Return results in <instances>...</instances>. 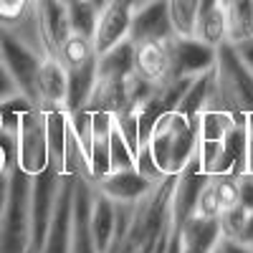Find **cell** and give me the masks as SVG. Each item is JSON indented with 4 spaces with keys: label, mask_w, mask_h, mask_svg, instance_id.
<instances>
[{
    "label": "cell",
    "mask_w": 253,
    "mask_h": 253,
    "mask_svg": "<svg viewBox=\"0 0 253 253\" xmlns=\"http://www.w3.org/2000/svg\"><path fill=\"white\" fill-rule=\"evenodd\" d=\"M167 10H170V20L177 36H193L198 0H167Z\"/></svg>",
    "instance_id": "obj_25"
},
{
    "label": "cell",
    "mask_w": 253,
    "mask_h": 253,
    "mask_svg": "<svg viewBox=\"0 0 253 253\" xmlns=\"http://www.w3.org/2000/svg\"><path fill=\"white\" fill-rule=\"evenodd\" d=\"M36 104L41 109H53V107H63V104H66V69H63V63L53 56H46L38 66Z\"/></svg>",
    "instance_id": "obj_15"
},
{
    "label": "cell",
    "mask_w": 253,
    "mask_h": 253,
    "mask_svg": "<svg viewBox=\"0 0 253 253\" xmlns=\"http://www.w3.org/2000/svg\"><path fill=\"white\" fill-rule=\"evenodd\" d=\"M195 215H203V218H218L220 215V203H218V195H215V187H213V180H205L200 195H198V205H195Z\"/></svg>",
    "instance_id": "obj_28"
},
{
    "label": "cell",
    "mask_w": 253,
    "mask_h": 253,
    "mask_svg": "<svg viewBox=\"0 0 253 253\" xmlns=\"http://www.w3.org/2000/svg\"><path fill=\"white\" fill-rule=\"evenodd\" d=\"M91 3H94V5H104V3H107V0H91Z\"/></svg>",
    "instance_id": "obj_37"
},
{
    "label": "cell",
    "mask_w": 253,
    "mask_h": 253,
    "mask_svg": "<svg viewBox=\"0 0 253 253\" xmlns=\"http://www.w3.org/2000/svg\"><path fill=\"white\" fill-rule=\"evenodd\" d=\"M129 3H132V5L137 8V5H142V3H144V0H129Z\"/></svg>",
    "instance_id": "obj_36"
},
{
    "label": "cell",
    "mask_w": 253,
    "mask_h": 253,
    "mask_svg": "<svg viewBox=\"0 0 253 253\" xmlns=\"http://www.w3.org/2000/svg\"><path fill=\"white\" fill-rule=\"evenodd\" d=\"M246 172L253 175V122L246 124Z\"/></svg>",
    "instance_id": "obj_33"
},
{
    "label": "cell",
    "mask_w": 253,
    "mask_h": 253,
    "mask_svg": "<svg viewBox=\"0 0 253 253\" xmlns=\"http://www.w3.org/2000/svg\"><path fill=\"white\" fill-rule=\"evenodd\" d=\"M225 36L238 43L253 36V0H225Z\"/></svg>",
    "instance_id": "obj_21"
},
{
    "label": "cell",
    "mask_w": 253,
    "mask_h": 253,
    "mask_svg": "<svg viewBox=\"0 0 253 253\" xmlns=\"http://www.w3.org/2000/svg\"><path fill=\"white\" fill-rule=\"evenodd\" d=\"M241 241H243L246 246H251V248H253V210H248V218H246V228H243Z\"/></svg>",
    "instance_id": "obj_35"
},
{
    "label": "cell",
    "mask_w": 253,
    "mask_h": 253,
    "mask_svg": "<svg viewBox=\"0 0 253 253\" xmlns=\"http://www.w3.org/2000/svg\"><path fill=\"white\" fill-rule=\"evenodd\" d=\"M215 101L238 124L253 122V74L243 66L233 43L215 48Z\"/></svg>",
    "instance_id": "obj_2"
},
{
    "label": "cell",
    "mask_w": 253,
    "mask_h": 253,
    "mask_svg": "<svg viewBox=\"0 0 253 253\" xmlns=\"http://www.w3.org/2000/svg\"><path fill=\"white\" fill-rule=\"evenodd\" d=\"M170 61L172 79L198 76L215 66V48L198 41L195 36H172L170 38Z\"/></svg>",
    "instance_id": "obj_9"
},
{
    "label": "cell",
    "mask_w": 253,
    "mask_h": 253,
    "mask_svg": "<svg viewBox=\"0 0 253 253\" xmlns=\"http://www.w3.org/2000/svg\"><path fill=\"white\" fill-rule=\"evenodd\" d=\"M74 175H63L58 200L53 208V215L48 223V230L43 236V243L36 253H71V213H74Z\"/></svg>",
    "instance_id": "obj_8"
},
{
    "label": "cell",
    "mask_w": 253,
    "mask_h": 253,
    "mask_svg": "<svg viewBox=\"0 0 253 253\" xmlns=\"http://www.w3.org/2000/svg\"><path fill=\"white\" fill-rule=\"evenodd\" d=\"M246 218H248V210H246L241 203L225 208L223 213L218 215V223H220V238H233V241H241L243 228H246Z\"/></svg>",
    "instance_id": "obj_27"
},
{
    "label": "cell",
    "mask_w": 253,
    "mask_h": 253,
    "mask_svg": "<svg viewBox=\"0 0 253 253\" xmlns=\"http://www.w3.org/2000/svg\"><path fill=\"white\" fill-rule=\"evenodd\" d=\"M46 56L33 51L28 43H23L15 33L0 28V61L5 63V69L18 84V91L28 96L36 104V74L38 66Z\"/></svg>",
    "instance_id": "obj_6"
},
{
    "label": "cell",
    "mask_w": 253,
    "mask_h": 253,
    "mask_svg": "<svg viewBox=\"0 0 253 253\" xmlns=\"http://www.w3.org/2000/svg\"><path fill=\"white\" fill-rule=\"evenodd\" d=\"M155 182L157 180L147 177L134 165V167H126V170H112L99 182H94V187L99 190V193H104L107 198H112L114 203H137L150 193Z\"/></svg>",
    "instance_id": "obj_13"
},
{
    "label": "cell",
    "mask_w": 253,
    "mask_h": 253,
    "mask_svg": "<svg viewBox=\"0 0 253 253\" xmlns=\"http://www.w3.org/2000/svg\"><path fill=\"white\" fill-rule=\"evenodd\" d=\"M134 71L150 84H162L172 79L170 41H147L134 43Z\"/></svg>",
    "instance_id": "obj_16"
},
{
    "label": "cell",
    "mask_w": 253,
    "mask_h": 253,
    "mask_svg": "<svg viewBox=\"0 0 253 253\" xmlns=\"http://www.w3.org/2000/svg\"><path fill=\"white\" fill-rule=\"evenodd\" d=\"M198 122L200 117L170 109L152 124L139 150L152 160L160 177L182 172L185 165L198 155Z\"/></svg>",
    "instance_id": "obj_1"
},
{
    "label": "cell",
    "mask_w": 253,
    "mask_h": 253,
    "mask_svg": "<svg viewBox=\"0 0 253 253\" xmlns=\"http://www.w3.org/2000/svg\"><path fill=\"white\" fill-rule=\"evenodd\" d=\"M63 3H71V0H63Z\"/></svg>",
    "instance_id": "obj_39"
},
{
    "label": "cell",
    "mask_w": 253,
    "mask_h": 253,
    "mask_svg": "<svg viewBox=\"0 0 253 253\" xmlns=\"http://www.w3.org/2000/svg\"><path fill=\"white\" fill-rule=\"evenodd\" d=\"M238 203L246 210H253V175L251 172H243L238 177Z\"/></svg>",
    "instance_id": "obj_29"
},
{
    "label": "cell",
    "mask_w": 253,
    "mask_h": 253,
    "mask_svg": "<svg viewBox=\"0 0 253 253\" xmlns=\"http://www.w3.org/2000/svg\"><path fill=\"white\" fill-rule=\"evenodd\" d=\"M175 230L180 236V253H213L220 241L218 218H203L193 213Z\"/></svg>",
    "instance_id": "obj_17"
},
{
    "label": "cell",
    "mask_w": 253,
    "mask_h": 253,
    "mask_svg": "<svg viewBox=\"0 0 253 253\" xmlns=\"http://www.w3.org/2000/svg\"><path fill=\"white\" fill-rule=\"evenodd\" d=\"M132 13H134V5L129 0H107L104 5H99L96 26H94V36H91L96 53L109 51L112 46L129 38Z\"/></svg>",
    "instance_id": "obj_7"
},
{
    "label": "cell",
    "mask_w": 253,
    "mask_h": 253,
    "mask_svg": "<svg viewBox=\"0 0 253 253\" xmlns=\"http://www.w3.org/2000/svg\"><path fill=\"white\" fill-rule=\"evenodd\" d=\"M15 167L26 175H38L48 167V139H46V109L38 104L20 114L15 129Z\"/></svg>",
    "instance_id": "obj_4"
},
{
    "label": "cell",
    "mask_w": 253,
    "mask_h": 253,
    "mask_svg": "<svg viewBox=\"0 0 253 253\" xmlns=\"http://www.w3.org/2000/svg\"><path fill=\"white\" fill-rule=\"evenodd\" d=\"M66 10H69V26H71V31L91 38L94 36V26H96L99 5H94L91 0H71V3H66Z\"/></svg>",
    "instance_id": "obj_24"
},
{
    "label": "cell",
    "mask_w": 253,
    "mask_h": 253,
    "mask_svg": "<svg viewBox=\"0 0 253 253\" xmlns=\"http://www.w3.org/2000/svg\"><path fill=\"white\" fill-rule=\"evenodd\" d=\"M96 79H99V56L89 58L84 66L66 71V112L74 114L79 112L84 104L89 101L94 86H96Z\"/></svg>",
    "instance_id": "obj_19"
},
{
    "label": "cell",
    "mask_w": 253,
    "mask_h": 253,
    "mask_svg": "<svg viewBox=\"0 0 253 253\" xmlns=\"http://www.w3.org/2000/svg\"><path fill=\"white\" fill-rule=\"evenodd\" d=\"M61 182H63V175L53 165H48L46 170H41L38 175L31 177V251L33 253L43 243V236L48 230L53 208L58 200Z\"/></svg>",
    "instance_id": "obj_5"
},
{
    "label": "cell",
    "mask_w": 253,
    "mask_h": 253,
    "mask_svg": "<svg viewBox=\"0 0 253 253\" xmlns=\"http://www.w3.org/2000/svg\"><path fill=\"white\" fill-rule=\"evenodd\" d=\"M213 253H220V248H218V246H215V248H213Z\"/></svg>",
    "instance_id": "obj_38"
},
{
    "label": "cell",
    "mask_w": 253,
    "mask_h": 253,
    "mask_svg": "<svg viewBox=\"0 0 253 253\" xmlns=\"http://www.w3.org/2000/svg\"><path fill=\"white\" fill-rule=\"evenodd\" d=\"M31 251V175L10 167V190L0 210V253Z\"/></svg>",
    "instance_id": "obj_3"
},
{
    "label": "cell",
    "mask_w": 253,
    "mask_h": 253,
    "mask_svg": "<svg viewBox=\"0 0 253 253\" xmlns=\"http://www.w3.org/2000/svg\"><path fill=\"white\" fill-rule=\"evenodd\" d=\"M218 248H220V253H253L251 246H246L243 241H233V238H220Z\"/></svg>",
    "instance_id": "obj_32"
},
{
    "label": "cell",
    "mask_w": 253,
    "mask_h": 253,
    "mask_svg": "<svg viewBox=\"0 0 253 253\" xmlns=\"http://www.w3.org/2000/svg\"><path fill=\"white\" fill-rule=\"evenodd\" d=\"M15 94H20V91H18V84H15V79L10 76V71L5 69V63L0 61V101H5V99H10V96H15Z\"/></svg>",
    "instance_id": "obj_30"
},
{
    "label": "cell",
    "mask_w": 253,
    "mask_h": 253,
    "mask_svg": "<svg viewBox=\"0 0 253 253\" xmlns=\"http://www.w3.org/2000/svg\"><path fill=\"white\" fill-rule=\"evenodd\" d=\"M13 165H15V155H13L10 150H5L3 144H0V172H8Z\"/></svg>",
    "instance_id": "obj_34"
},
{
    "label": "cell",
    "mask_w": 253,
    "mask_h": 253,
    "mask_svg": "<svg viewBox=\"0 0 253 253\" xmlns=\"http://www.w3.org/2000/svg\"><path fill=\"white\" fill-rule=\"evenodd\" d=\"M91 195L94 185L84 177H76L71 213V253H99L91 233Z\"/></svg>",
    "instance_id": "obj_12"
},
{
    "label": "cell",
    "mask_w": 253,
    "mask_h": 253,
    "mask_svg": "<svg viewBox=\"0 0 253 253\" xmlns=\"http://www.w3.org/2000/svg\"><path fill=\"white\" fill-rule=\"evenodd\" d=\"M175 36L167 0H144L132 13L129 41L132 43H147V41H170Z\"/></svg>",
    "instance_id": "obj_10"
},
{
    "label": "cell",
    "mask_w": 253,
    "mask_h": 253,
    "mask_svg": "<svg viewBox=\"0 0 253 253\" xmlns=\"http://www.w3.org/2000/svg\"><path fill=\"white\" fill-rule=\"evenodd\" d=\"M99 56V76H117L124 79L134 71V43L129 38L112 46L109 51L96 53Z\"/></svg>",
    "instance_id": "obj_22"
},
{
    "label": "cell",
    "mask_w": 253,
    "mask_h": 253,
    "mask_svg": "<svg viewBox=\"0 0 253 253\" xmlns=\"http://www.w3.org/2000/svg\"><path fill=\"white\" fill-rule=\"evenodd\" d=\"M96 51H94V43L89 36H81V33H69V38L61 43L58 48V61L63 63V69L71 71V69H79L84 66L89 58H94Z\"/></svg>",
    "instance_id": "obj_23"
},
{
    "label": "cell",
    "mask_w": 253,
    "mask_h": 253,
    "mask_svg": "<svg viewBox=\"0 0 253 253\" xmlns=\"http://www.w3.org/2000/svg\"><path fill=\"white\" fill-rule=\"evenodd\" d=\"M233 48H236L238 58L243 61V66L253 74V36L246 38V41H238V43H233Z\"/></svg>",
    "instance_id": "obj_31"
},
{
    "label": "cell",
    "mask_w": 253,
    "mask_h": 253,
    "mask_svg": "<svg viewBox=\"0 0 253 253\" xmlns=\"http://www.w3.org/2000/svg\"><path fill=\"white\" fill-rule=\"evenodd\" d=\"M109 162H112V170H126V167L137 165V152L126 144V139L117 129V124H112V134H109Z\"/></svg>",
    "instance_id": "obj_26"
},
{
    "label": "cell",
    "mask_w": 253,
    "mask_h": 253,
    "mask_svg": "<svg viewBox=\"0 0 253 253\" xmlns=\"http://www.w3.org/2000/svg\"><path fill=\"white\" fill-rule=\"evenodd\" d=\"M36 18H38V31H41V41H43L46 56L58 58L61 43L71 33L66 3H63V0H38Z\"/></svg>",
    "instance_id": "obj_14"
},
{
    "label": "cell",
    "mask_w": 253,
    "mask_h": 253,
    "mask_svg": "<svg viewBox=\"0 0 253 253\" xmlns=\"http://www.w3.org/2000/svg\"><path fill=\"white\" fill-rule=\"evenodd\" d=\"M36 5H38V0H0V28L15 33L33 51L46 56L41 31H38Z\"/></svg>",
    "instance_id": "obj_11"
},
{
    "label": "cell",
    "mask_w": 253,
    "mask_h": 253,
    "mask_svg": "<svg viewBox=\"0 0 253 253\" xmlns=\"http://www.w3.org/2000/svg\"><path fill=\"white\" fill-rule=\"evenodd\" d=\"M91 233L99 253H104L117 236V203L94 187L91 195Z\"/></svg>",
    "instance_id": "obj_20"
},
{
    "label": "cell",
    "mask_w": 253,
    "mask_h": 253,
    "mask_svg": "<svg viewBox=\"0 0 253 253\" xmlns=\"http://www.w3.org/2000/svg\"><path fill=\"white\" fill-rule=\"evenodd\" d=\"M193 36L203 43L218 48L225 43V5L223 0H200L198 3V15H195V31Z\"/></svg>",
    "instance_id": "obj_18"
},
{
    "label": "cell",
    "mask_w": 253,
    "mask_h": 253,
    "mask_svg": "<svg viewBox=\"0 0 253 253\" xmlns=\"http://www.w3.org/2000/svg\"><path fill=\"white\" fill-rule=\"evenodd\" d=\"M28 253H33V251H28Z\"/></svg>",
    "instance_id": "obj_40"
},
{
    "label": "cell",
    "mask_w": 253,
    "mask_h": 253,
    "mask_svg": "<svg viewBox=\"0 0 253 253\" xmlns=\"http://www.w3.org/2000/svg\"><path fill=\"white\" fill-rule=\"evenodd\" d=\"M198 3H200V0H198Z\"/></svg>",
    "instance_id": "obj_41"
}]
</instances>
